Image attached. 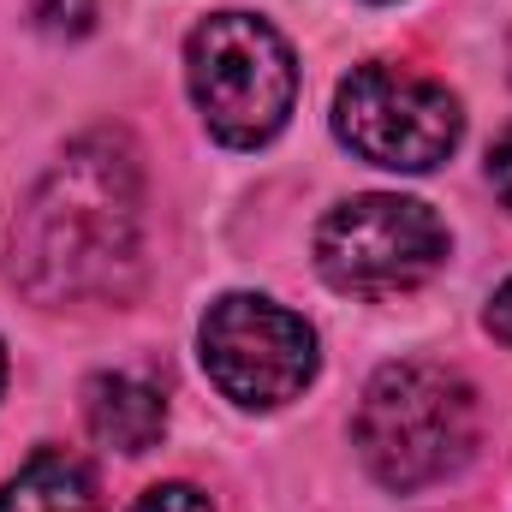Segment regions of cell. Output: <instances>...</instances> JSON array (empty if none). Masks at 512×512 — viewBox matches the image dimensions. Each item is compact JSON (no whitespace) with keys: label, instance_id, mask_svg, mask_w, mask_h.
<instances>
[{"label":"cell","instance_id":"obj_1","mask_svg":"<svg viewBox=\"0 0 512 512\" xmlns=\"http://www.w3.org/2000/svg\"><path fill=\"white\" fill-rule=\"evenodd\" d=\"M143 251V185L120 137H84L30 191L12 227V280L36 304L126 298Z\"/></svg>","mask_w":512,"mask_h":512},{"label":"cell","instance_id":"obj_2","mask_svg":"<svg viewBox=\"0 0 512 512\" xmlns=\"http://www.w3.org/2000/svg\"><path fill=\"white\" fill-rule=\"evenodd\" d=\"M352 441L382 489H393V495L429 489L471 459L477 393L441 364H387L364 387Z\"/></svg>","mask_w":512,"mask_h":512},{"label":"cell","instance_id":"obj_3","mask_svg":"<svg viewBox=\"0 0 512 512\" xmlns=\"http://www.w3.org/2000/svg\"><path fill=\"white\" fill-rule=\"evenodd\" d=\"M185 78L203 126L227 149H262L292 120V102H298V60L286 36L251 12L203 18L185 42Z\"/></svg>","mask_w":512,"mask_h":512},{"label":"cell","instance_id":"obj_4","mask_svg":"<svg viewBox=\"0 0 512 512\" xmlns=\"http://www.w3.org/2000/svg\"><path fill=\"white\" fill-rule=\"evenodd\" d=\"M447 262V227L429 203L370 191L316 227V268L334 292L346 298H393L423 286Z\"/></svg>","mask_w":512,"mask_h":512},{"label":"cell","instance_id":"obj_5","mask_svg":"<svg viewBox=\"0 0 512 512\" xmlns=\"http://www.w3.org/2000/svg\"><path fill=\"white\" fill-rule=\"evenodd\" d=\"M334 131L370 167L429 173L459 149L465 114L435 78H417L399 66H358L334 96Z\"/></svg>","mask_w":512,"mask_h":512},{"label":"cell","instance_id":"obj_6","mask_svg":"<svg viewBox=\"0 0 512 512\" xmlns=\"http://www.w3.org/2000/svg\"><path fill=\"white\" fill-rule=\"evenodd\" d=\"M197 346H203L209 382L245 411H274V405L298 399L316 376L310 322L274 298H256V292L215 298L203 328H197Z\"/></svg>","mask_w":512,"mask_h":512},{"label":"cell","instance_id":"obj_7","mask_svg":"<svg viewBox=\"0 0 512 512\" xmlns=\"http://www.w3.org/2000/svg\"><path fill=\"white\" fill-rule=\"evenodd\" d=\"M84 423L114 453H149L167 435V399L137 376H96L84 387Z\"/></svg>","mask_w":512,"mask_h":512},{"label":"cell","instance_id":"obj_8","mask_svg":"<svg viewBox=\"0 0 512 512\" xmlns=\"http://www.w3.org/2000/svg\"><path fill=\"white\" fill-rule=\"evenodd\" d=\"M0 512H102L96 477L78 453L66 447H42L6 489H0Z\"/></svg>","mask_w":512,"mask_h":512},{"label":"cell","instance_id":"obj_9","mask_svg":"<svg viewBox=\"0 0 512 512\" xmlns=\"http://www.w3.org/2000/svg\"><path fill=\"white\" fill-rule=\"evenodd\" d=\"M30 18L48 36H84L96 18V0H30Z\"/></svg>","mask_w":512,"mask_h":512},{"label":"cell","instance_id":"obj_10","mask_svg":"<svg viewBox=\"0 0 512 512\" xmlns=\"http://www.w3.org/2000/svg\"><path fill=\"white\" fill-rule=\"evenodd\" d=\"M131 512H215V507H209V495H197L191 483H161V489L137 495Z\"/></svg>","mask_w":512,"mask_h":512},{"label":"cell","instance_id":"obj_11","mask_svg":"<svg viewBox=\"0 0 512 512\" xmlns=\"http://www.w3.org/2000/svg\"><path fill=\"white\" fill-rule=\"evenodd\" d=\"M489 185H495V197L512 209V126L501 131V143L489 149Z\"/></svg>","mask_w":512,"mask_h":512},{"label":"cell","instance_id":"obj_12","mask_svg":"<svg viewBox=\"0 0 512 512\" xmlns=\"http://www.w3.org/2000/svg\"><path fill=\"white\" fill-rule=\"evenodd\" d=\"M489 334H495L501 346H512V280L489 298Z\"/></svg>","mask_w":512,"mask_h":512},{"label":"cell","instance_id":"obj_13","mask_svg":"<svg viewBox=\"0 0 512 512\" xmlns=\"http://www.w3.org/2000/svg\"><path fill=\"white\" fill-rule=\"evenodd\" d=\"M0 387H6V346H0Z\"/></svg>","mask_w":512,"mask_h":512}]
</instances>
